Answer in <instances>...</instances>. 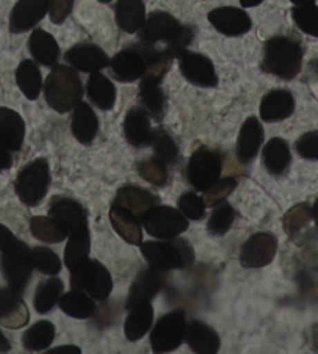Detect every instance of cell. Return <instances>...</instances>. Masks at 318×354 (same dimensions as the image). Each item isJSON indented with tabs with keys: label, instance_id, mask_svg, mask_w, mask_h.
<instances>
[{
	"label": "cell",
	"instance_id": "f546056e",
	"mask_svg": "<svg viewBox=\"0 0 318 354\" xmlns=\"http://www.w3.org/2000/svg\"><path fill=\"white\" fill-rule=\"evenodd\" d=\"M86 94L93 105H95L103 111H109L115 105V99H118V89L109 80L106 75L102 72H93L89 75V80L86 84Z\"/></svg>",
	"mask_w": 318,
	"mask_h": 354
},
{
	"label": "cell",
	"instance_id": "74e56055",
	"mask_svg": "<svg viewBox=\"0 0 318 354\" xmlns=\"http://www.w3.org/2000/svg\"><path fill=\"white\" fill-rule=\"evenodd\" d=\"M57 329L48 320H39L22 334V346L30 353L44 351L53 344Z\"/></svg>",
	"mask_w": 318,
	"mask_h": 354
},
{
	"label": "cell",
	"instance_id": "7c38bea8",
	"mask_svg": "<svg viewBox=\"0 0 318 354\" xmlns=\"http://www.w3.org/2000/svg\"><path fill=\"white\" fill-rule=\"evenodd\" d=\"M278 252V241L272 233H254L243 242L241 248V266L245 268H261L272 264Z\"/></svg>",
	"mask_w": 318,
	"mask_h": 354
},
{
	"label": "cell",
	"instance_id": "8d00e7d4",
	"mask_svg": "<svg viewBox=\"0 0 318 354\" xmlns=\"http://www.w3.org/2000/svg\"><path fill=\"white\" fill-rule=\"evenodd\" d=\"M30 233L44 243H59L69 237V231L52 216H33L30 218Z\"/></svg>",
	"mask_w": 318,
	"mask_h": 354
},
{
	"label": "cell",
	"instance_id": "d4e9b609",
	"mask_svg": "<svg viewBox=\"0 0 318 354\" xmlns=\"http://www.w3.org/2000/svg\"><path fill=\"white\" fill-rule=\"evenodd\" d=\"M109 222L122 239L130 245H140L142 243V223L140 218L134 216L131 211L118 203H111L109 207Z\"/></svg>",
	"mask_w": 318,
	"mask_h": 354
},
{
	"label": "cell",
	"instance_id": "60d3db41",
	"mask_svg": "<svg viewBox=\"0 0 318 354\" xmlns=\"http://www.w3.org/2000/svg\"><path fill=\"white\" fill-rule=\"evenodd\" d=\"M236 221V211L226 201H222L214 209L207 221L206 228L212 236H225L231 230L232 223Z\"/></svg>",
	"mask_w": 318,
	"mask_h": 354
},
{
	"label": "cell",
	"instance_id": "681fc988",
	"mask_svg": "<svg viewBox=\"0 0 318 354\" xmlns=\"http://www.w3.org/2000/svg\"><path fill=\"white\" fill-rule=\"evenodd\" d=\"M75 0H48V16L53 24H63L73 10Z\"/></svg>",
	"mask_w": 318,
	"mask_h": 354
},
{
	"label": "cell",
	"instance_id": "7402d4cb",
	"mask_svg": "<svg viewBox=\"0 0 318 354\" xmlns=\"http://www.w3.org/2000/svg\"><path fill=\"white\" fill-rule=\"evenodd\" d=\"M113 203H118L120 206L127 207L128 211H131L134 216L142 218L151 207L161 203V198L158 195L151 194L144 187L134 186V185H125L118 189Z\"/></svg>",
	"mask_w": 318,
	"mask_h": 354
},
{
	"label": "cell",
	"instance_id": "836d02e7",
	"mask_svg": "<svg viewBox=\"0 0 318 354\" xmlns=\"http://www.w3.org/2000/svg\"><path fill=\"white\" fill-rule=\"evenodd\" d=\"M139 102L153 119L162 120L164 113H166L167 99L161 88V83L155 80H149V78H140Z\"/></svg>",
	"mask_w": 318,
	"mask_h": 354
},
{
	"label": "cell",
	"instance_id": "db71d44e",
	"mask_svg": "<svg viewBox=\"0 0 318 354\" xmlns=\"http://www.w3.org/2000/svg\"><path fill=\"white\" fill-rule=\"evenodd\" d=\"M11 350V344L2 331H0V353H8Z\"/></svg>",
	"mask_w": 318,
	"mask_h": 354
},
{
	"label": "cell",
	"instance_id": "2e32d148",
	"mask_svg": "<svg viewBox=\"0 0 318 354\" xmlns=\"http://www.w3.org/2000/svg\"><path fill=\"white\" fill-rule=\"evenodd\" d=\"M207 21L225 36H242L253 27V21L245 10L236 7H220L209 11Z\"/></svg>",
	"mask_w": 318,
	"mask_h": 354
},
{
	"label": "cell",
	"instance_id": "3957f363",
	"mask_svg": "<svg viewBox=\"0 0 318 354\" xmlns=\"http://www.w3.org/2000/svg\"><path fill=\"white\" fill-rule=\"evenodd\" d=\"M140 253L151 267L162 272L183 270L195 262L192 243L183 237L174 239H156L140 243Z\"/></svg>",
	"mask_w": 318,
	"mask_h": 354
},
{
	"label": "cell",
	"instance_id": "f907efd6",
	"mask_svg": "<svg viewBox=\"0 0 318 354\" xmlns=\"http://www.w3.org/2000/svg\"><path fill=\"white\" fill-rule=\"evenodd\" d=\"M17 237L13 234V231L5 227V225L0 223V253H2L3 250H7L8 247L13 245Z\"/></svg>",
	"mask_w": 318,
	"mask_h": 354
},
{
	"label": "cell",
	"instance_id": "f1b7e54d",
	"mask_svg": "<svg viewBox=\"0 0 318 354\" xmlns=\"http://www.w3.org/2000/svg\"><path fill=\"white\" fill-rule=\"evenodd\" d=\"M153 322H155V309L151 306V301L136 304L128 310V317L124 323L125 337L130 342H138L145 337V334L150 333Z\"/></svg>",
	"mask_w": 318,
	"mask_h": 354
},
{
	"label": "cell",
	"instance_id": "277c9868",
	"mask_svg": "<svg viewBox=\"0 0 318 354\" xmlns=\"http://www.w3.org/2000/svg\"><path fill=\"white\" fill-rule=\"evenodd\" d=\"M50 183V166L44 158H38L19 170L16 176L15 191L24 205L38 206L46 198Z\"/></svg>",
	"mask_w": 318,
	"mask_h": 354
},
{
	"label": "cell",
	"instance_id": "ac0fdd59",
	"mask_svg": "<svg viewBox=\"0 0 318 354\" xmlns=\"http://www.w3.org/2000/svg\"><path fill=\"white\" fill-rule=\"evenodd\" d=\"M48 216L58 221L63 227L69 231L88 227V212L80 201L57 195L48 203Z\"/></svg>",
	"mask_w": 318,
	"mask_h": 354
},
{
	"label": "cell",
	"instance_id": "8992f818",
	"mask_svg": "<svg viewBox=\"0 0 318 354\" xmlns=\"http://www.w3.org/2000/svg\"><path fill=\"white\" fill-rule=\"evenodd\" d=\"M72 289L86 292L97 301H105L113 292V277L108 268L97 259H86L71 270Z\"/></svg>",
	"mask_w": 318,
	"mask_h": 354
},
{
	"label": "cell",
	"instance_id": "4fadbf2b",
	"mask_svg": "<svg viewBox=\"0 0 318 354\" xmlns=\"http://www.w3.org/2000/svg\"><path fill=\"white\" fill-rule=\"evenodd\" d=\"M166 284V272L158 270L155 267H147L138 273L131 283L130 292L125 303V309L130 310L139 303L151 301Z\"/></svg>",
	"mask_w": 318,
	"mask_h": 354
},
{
	"label": "cell",
	"instance_id": "5bb4252c",
	"mask_svg": "<svg viewBox=\"0 0 318 354\" xmlns=\"http://www.w3.org/2000/svg\"><path fill=\"white\" fill-rule=\"evenodd\" d=\"M181 26L183 24L167 11H153L139 30L140 42L150 46H156L159 42L167 44L180 32Z\"/></svg>",
	"mask_w": 318,
	"mask_h": 354
},
{
	"label": "cell",
	"instance_id": "ba28073f",
	"mask_svg": "<svg viewBox=\"0 0 318 354\" xmlns=\"http://www.w3.org/2000/svg\"><path fill=\"white\" fill-rule=\"evenodd\" d=\"M187 315L185 309H174L159 317L150 329V345L155 353H170L186 339Z\"/></svg>",
	"mask_w": 318,
	"mask_h": 354
},
{
	"label": "cell",
	"instance_id": "7a4b0ae2",
	"mask_svg": "<svg viewBox=\"0 0 318 354\" xmlns=\"http://www.w3.org/2000/svg\"><path fill=\"white\" fill-rule=\"evenodd\" d=\"M304 50L299 41L290 36H273L264 46L262 71L283 80H293L301 72Z\"/></svg>",
	"mask_w": 318,
	"mask_h": 354
},
{
	"label": "cell",
	"instance_id": "cb8c5ba5",
	"mask_svg": "<svg viewBox=\"0 0 318 354\" xmlns=\"http://www.w3.org/2000/svg\"><path fill=\"white\" fill-rule=\"evenodd\" d=\"M26 140V122L15 109L0 106V145L10 151H19Z\"/></svg>",
	"mask_w": 318,
	"mask_h": 354
},
{
	"label": "cell",
	"instance_id": "f35d334b",
	"mask_svg": "<svg viewBox=\"0 0 318 354\" xmlns=\"http://www.w3.org/2000/svg\"><path fill=\"white\" fill-rule=\"evenodd\" d=\"M64 292L63 281L57 277H52L48 279L41 281L36 288L33 306L38 314H48L50 310L57 306L59 297Z\"/></svg>",
	"mask_w": 318,
	"mask_h": 354
},
{
	"label": "cell",
	"instance_id": "f5cc1de1",
	"mask_svg": "<svg viewBox=\"0 0 318 354\" xmlns=\"http://www.w3.org/2000/svg\"><path fill=\"white\" fill-rule=\"evenodd\" d=\"M47 353L50 354H57V353H75V354H80L82 353V350H80L78 346L75 345H63V346H58V348H50V350H47Z\"/></svg>",
	"mask_w": 318,
	"mask_h": 354
},
{
	"label": "cell",
	"instance_id": "ffe728a7",
	"mask_svg": "<svg viewBox=\"0 0 318 354\" xmlns=\"http://www.w3.org/2000/svg\"><path fill=\"white\" fill-rule=\"evenodd\" d=\"M264 127L259 122L256 115H250V118L243 122L238 131L237 144H236V156L242 164L252 162L259 153V149L264 144Z\"/></svg>",
	"mask_w": 318,
	"mask_h": 354
},
{
	"label": "cell",
	"instance_id": "d590c367",
	"mask_svg": "<svg viewBox=\"0 0 318 354\" xmlns=\"http://www.w3.org/2000/svg\"><path fill=\"white\" fill-rule=\"evenodd\" d=\"M16 83L21 93L28 100H36L41 94L44 82L42 74L35 59H22L16 69Z\"/></svg>",
	"mask_w": 318,
	"mask_h": 354
},
{
	"label": "cell",
	"instance_id": "d6986e66",
	"mask_svg": "<svg viewBox=\"0 0 318 354\" xmlns=\"http://www.w3.org/2000/svg\"><path fill=\"white\" fill-rule=\"evenodd\" d=\"M124 134L127 142L134 149L151 145L155 130L151 127V115L140 106H133L124 119Z\"/></svg>",
	"mask_w": 318,
	"mask_h": 354
},
{
	"label": "cell",
	"instance_id": "680465c9",
	"mask_svg": "<svg viewBox=\"0 0 318 354\" xmlns=\"http://www.w3.org/2000/svg\"><path fill=\"white\" fill-rule=\"evenodd\" d=\"M100 3H109V2H113V0H99Z\"/></svg>",
	"mask_w": 318,
	"mask_h": 354
},
{
	"label": "cell",
	"instance_id": "d6a6232c",
	"mask_svg": "<svg viewBox=\"0 0 318 354\" xmlns=\"http://www.w3.org/2000/svg\"><path fill=\"white\" fill-rule=\"evenodd\" d=\"M59 309L63 310L66 315L72 317V319L86 320L91 319L95 314V300L86 292L72 289L71 292H63V295L58 300Z\"/></svg>",
	"mask_w": 318,
	"mask_h": 354
},
{
	"label": "cell",
	"instance_id": "4316f807",
	"mask_svg": "<svg viewBox=\"0 0 318 354\" xmlns=\"http://www.w3.org/2000/svg\"><path fill=\"white\" fill-rule=\"evenodd\" d=\"M71 131L82 144H91L95 139L99 133V118L89 103L82 100L72 109Z\"/></svg>",
	"mask_w": 318,
	"mask_h": 354
},
{
	"label": "cell",
	"instance_id": "4dcf8cb0",
	"mask_svg": "<svg viewBox=\"0 0 318 354\" xmlns=\"http://www.w3.org/2000/svg\"><path fill=\"white\" fill-rule=\"evenodd\" d=\"M262 162L268 174L283 175L292 164V151L287 140L272 138L262 149Z\"/></svg>",
	"mask_w": 318,
	"mask_h": 354
},
{
	"label": "cell",
	"instance_id": "9c48e42d",
	"mask_svg": "<svg viewBox=\"0 0 318 354\" xmlns=\"http://www.w3.org/2000/svg\"><path fill=\"white\" fill-rule=\"evenodd\" d=\"M147 234L155 239H174L189 230V218L178 207L156 205L140 218Z\"/></svg>",
	"mask_w": 318,
	"mask_h": 354
},
{
	"label": "cell",
	"instance_id": "11a10c76",
	"mask_svg": "<svg viewBox=\"0 0 318 354\" xmlns=\"http://www.w3.org/2000/svg\"><path fill=\"white\" fill-rule=\"evenodd\" d=\"M238 2H241L243 8H253V7H258V5H261L264 0H238Z\"/></svg>",
	"mask_w": 318,
	"mask_h": 354
},
{
	"label": "cell",
	"instance_id": "6f0895ef",
	"mask_svg": "<svg viewBox=\"0 0 318 354\" xmlns=\"http://www.w3.org/2000/svg\"><path fill=\"white\" fill-rule=\"evenodd\" d=\"M290 2H292L293 5H297V7H301V5H310V3H314L315 0H290Z\"/></svg>",
	"mask_w": 318,
	"mask_h": 354
},
{
	"label": "cell",
	"instance_id": "e575fe53",
	"mask_svg": "<svg viewBox=\"0 0 318 354\" xmlns=\"http://www.w3.org/2000/svg\"><path fill=\"white\" fill-rule=\"evenodd\" d=\"M91 253V233L89 227L78 228L75 231H71L69 239H67V245L64 248V266L73 270L84 261L89 259Z\"/></svg>",
	"mask_w": 318,
	"mask_h": 354
},
{
	"label": "cell",
	"instance_id": "603a6c76",
	"mask_svg": "<svg viewBox=\"0 0 318 354\" xmlns=\"http://www.w3.org/2000/svg\"><path fill=\"white\" fill-rule=\"evenodd\" d=\"M295 111V97L287 89H273L261 100L259 115L264 122H281Z\"/></svg>",
	"mask_w": 318,
	"mask_h": 354
},
{
	"label": "cell",
	"instance_id": "83f0119b",
	"mask_svg": "<svg viewBox=\"0 0 318 354\" xmlns=\"http://www.w3.org/2000/svg\"><path fill=\"white\" fill-rule=\"evenodd\" d=\"M28 50L36 63L42 66L53 67L58 63L59 46L53 35L46 32V30L33 28L28 38Z\"/></svg>",
	"mask_w": 318,
	"mask_h": 354
},
{
	"label": "cell",
	"instance_id": "484cf974",
	"mask_svg": "<svg viewBox=\"0 0 318 354\" xmlns=\"http://www.w3.org/2000/svg\"><path fill=\"white\" fill-rule=\"evenodd\" d=\"M186 344L197 354H216L220 350V335L212 326L201 320L187 323Z\"/></svg>",
	"mask_w": 318,
	"mask_h": 354
},
{
	"label": "cell",
	"instance_id": "7bdbcfd3",
	"mask_svg": "<svg viewBox=\"0 0 318 354\" xmlns=\"http://www.w3.org/2000/svg\"><path fill=\"white\" fill-rule=\"evenodd\" d=\"M32 259L36 270L48 277H55L63 268L59 256L48 247H35L32 248Z\"/></svg>",
	"mask_w": 318,
	"mask_h": 354
},
{
	"label": "cell",
	"instance_id": "c3c4849f",
	"mask_svg": "<svg viewBox=\"0 0 318 354\" xmlns=\"http://www.w3.org/2000/svg\"><path fill=\"white\" fill-rule=\"evenodd\" d=\"M297 153L309 161H318V133H306L295 142Z\"/></svg>",
	"mask_w": 318,
	"mask_h": 354
},
{
	"label": "cell",
	"instance_id": "52a82bcc",
	"mask_svg": "<svg viewBox=\"0 0 318 354\" xmlns=\"http://www.w3.org/2000/svg\"><path fill=\"white\" fill-rule=\"evenodd\" d=\"M223 155L222 151L209 147H200L189 160L186 176L189 185L197 192H205L214 183L222 178Z\"/></svg>",
	"mask_w": 318,
	"mask_h": 354
},
{
	"label": "cell",
	"instance_id": "9a60e30c",
	"mask_svg": "<svg viewBox=\"0 0 318 354\" xmlns=\"http://www.w3.org/2000/svg\"><path fill=\"white\" fill-rule=\"evenodd\" d=\"M64 59L73 69L84 72V74L99 72L111 63L105 50L97 44H91V42H80V44L72 46L64 53Z\"/></svg>",
	"mask_w": 318,
	"mask_h": 354
},
{
	"label": "cell",
	"instance_id": "1f68e13d",
	"mask_svg": "<svg viewBox=\"0 0 318 354\" xmlns=\"http://www.w3.org/2000/svg\"><path fill=\"white\" fill-rule=\"evenodd\" d=\"M115 22L125 33H136L147 19L144 0H118L115 3Z\"/></svg>",
	"mask_w": 318,
	"mask_h": 354
},
{
	"label": "cell",
	"instance_id": "44dd1931",
	"mask_svg": "<svg viewBox=\"0 0 318 354\" xmlns=\"http://www.w3.org/2000/svg\"><path fill=\"white\" fill-rule=\"evenodd\" d=\"M22 294L11 288L0 289V325L8 329H21L28 325L30 313Z\"/></svg>",
	"mask_w": 318,
	"mask_h": 354
},
{
	"label": "cell",
	"instance_id": "ee69618b",
	"mask_svg": "<svg viewBox=\"0 0 318 354\" xmlns=\"http://www.w3.org/2000/svg\"><path fill=\"white\" fill-rule=\"evenodd\" d=\"M292 19L306 35L318 38V7L314 3L292 8Z\"/></svg>",
	"mask_w": 318,
	"mask_h": 354
},
{
	"label": "cell",
	"instance_id": "f6af8a7d",
	"mask_svg": "<svg viewBox=\"0 0 318 354\" xmlns=\"http://www.w3.org/2000/svg\"><path fill=\"white\" fill-rule=\"evenodd\" d=\"M138 174L144 181L155 186H164L169 180L167 166L155 156L138 162Z\"/></svg>",
	"mask_w": 318,
	"mask_h": 354
},
{
	"label": "cell",
	"instance_id": "30bf717a",
	"mask_svg": "<svg viewBox=\"0 0 318 354\" xmlns=\"http://www.w3.org/2000/svg\"><path fill=\"white\" fill-rule=\"evenodd\" d=\"M147 66H149V59H147L142 42L122 48L109 63L113 77L122 83H131L142 78Z\"/></svg>",
	"mask_w": 318,
	"mask_h": 354
},
{
	"label": "cell",
	"instance_id": "816d5d0a",
	"mask_svg": "<svg viewBox=\"0 0 318 354\" xmlns=\"http://www.w3.org/2000/svg\"><path fill=\"white\" fill-rule=\"evenodd\" d=\"M13 166V156H11V151L0 145V172H5V170L11 169Z\"/></svg>",
	"mask_w": 318,
	"mask_h": 354
},
{
	"label": "cell",
	"instance_id": "5b68a950",
	"mask_svg": "<svg viewBox=\"0 0 318 354\" xmlns=\"http://www.w3.org/2000/svg\"><path fill=\"white\" fill-rule=\"evenodd\" d=\"M0 268H2V274L8 288L24 294L35 270L32 248L24 241L16 239L13 245L2 252Z\"/></svg>",
	"mask_w": 318,
	"mask_h": 354
},
{
	"label": "cell",
	"instance_id": "7dc6e473",
	"mask_svg": "<svg viewBox=\"0 0 318 354\" xmlns=\"http://www.w3.org/2000/svg\"><path fill=\"white\" fill-rule=\"evenodd\" d=\"M178 209L189 221H201L206 214V203L203 197H198L197 192H185L178 198Z\"/></svg>",
	"mask_w": 318,
	"mask_h": 354
},
{
	"label": "cell",
	"instance_id": "bcb514c9",
	"mask_svg": "<svg viewBox=\"0 0 318 354\" xmlns=\"http://www.w3.org/2000/svg\"><path fill=\"white\" fill-rule=\"evenodd\" d=\"M236 186H237V178H234V176H223V178H220L218 181L214 183L209 189H206L203 192V200L206 206L214 207L218 203H222V201H225L230 197L231 192L236 189Z\"/></svg>",
	"mask_w": 318,
	"mask_h": 354
},
{
	"label": "cell",
	"instance_id": "6da1fadb",
	"mask_svg": "<svg viewBox=\"0 0 318 354\" xmlns=\"http://www.w3.org/2000/svg\"><path fill=\"white\" fill-rule=\"evenodd\" d=\"M42 91H44L47 105L61 114L72 111L83 100L84 94L78 71L66 64L53 66L52 72L46 78Z\"/></svg>",
	"mask_w": 318,
	"mask_h": 354
},
{
	"label": "cell",
	"instance_id": "9f6ffc18",
	"mask_svg": "<svg viewBox=\"0 0 318 354\" xmlns=\"http://www.w3.org/2000/svg\"><path fill=\"white\" fill-rule=\"evenodd\" d=\"M312 221L315 222V225H317V228H318V198L315 200V203H314V206H312Z\"/></svg>",
	"mask_w": 318,
	"mask_h": 354
},
{
	"label": "cell",
	"instance_id": "b9f144b4",
	"mask_svg": "<svg viewBox=\"0 0 318 354\" xmlns=\"http://www.w3.org/2000/svg\"><path fill=\"white\" fill-rule=\"evenodd\" d=\"M312 221V207L308 203H298L292 206L283 217L284 231L290 237L303 231Z\"/></svg>",
	"mask_w": 318,
	"mask_h": 354
},
{
	"label": "cell",
	"instance_id": "ab89813d",
	"mask_svg": "<svg viewBox=\"0 0 318 354\" xmlns=\"http://www.w3.org/2000/svg\"><path fill=\"white\" fill-rule=\"evenodd\" d=\"M151 147H153V156L166 164V166H172V164L178 161V155H180L178 145H176L175 139L170 136L166 130H162V128L155 130V134H153V140H151Z\"/></svg>",
	"mask_w": 318,
	"mask_h": 354
},
{
	"label": "cell",
	"instance_id": "e0dca14e",
	"mask_svg": "<svg viewBox=\"0 0 318 354\" xmlns=\"http://www.w3.org/2000/svg\"><path fill=\"white\" fill-rule=\"evenodd\" d=\"M48 13V0H17L10 13V32L26 33L33 30Z\"/></svg>",
	"mask_w": 318,
	"mask_h": 354
},
{
	"label": "cell",
	"instance_id": "8fae6325",
	"mask_svg": "<svg viewBox=\"0 0 318 354\" xmlns=\"http://www.w3.org/2000/svg\"><path fill=\"white\" fill-rule=\"evenodd\" d=\"M178 66L181 75L189 83L200 88H216L218 84V77L216 66L203 53L186 50L178 55Z\"/></svg>",
	"mask_w": 318,
	"mask_h": 354
}]
</instances>
